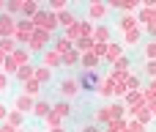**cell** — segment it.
<instances>
[{"label": "cell", "mask_w": 156, "mask_h": 132, "mask_svg": "<svg viewBox=\"0 0 156 132\" xmlns=\"http://www.w3.org/2000/svg\"><path fill=\"white\" fill-rule=\"evenodd\" d=\"M44 41H47V33L44 30H36L33 39H30V52H41L44 50Z\"/></svg>", "instance_id": "cell-1"}, {"label": "cell", "mask_w": 156, "mask_h": 132, "mask_svg": "<svg viewBox=\"0 0 156 132\" xmlns=\"http://www.w3.org/2000/svg\"><path fill=\"white\" fill-rule=\"evenodd\" d=\"M33 22H36V25H41L44 30H52V28H55V17H52V14H36V19H33Z\"/></svg>", "instance_id": "cell-2"}, {"label": "cell", "mask_w": 156, "mask_h": 132, "mask_svg": "<svg viewBox=\"0 0 156 132\" xmlns=\"http://www.w3.org/2000/svg\"><path fill=\"white\" fill-rule=\"evenodd\" d=\"M80 85H82L85 91H90V88L96 85V74H93V72H88V74H82V77H80Z\"/></svg>", "instance_id": "cell-3"}, {"label": "cell", "mask_w": 156, "mask_h": 132, "mask_svg": "<svg viewBox=\"0 0 156 132\" xmlns=\"http://www.w3.org/2000/svg\"><path fill=\"white\" fill-rule=\"evenodd\" d=\"M33 116H38V119L49 116V105H47V102H36V105H33Z\"/></svg>", "instance_id": "cell-4"}, {"label": "cell", "mask_w": 156, "mask_h": 132, "mask_svg": "<svg viewBox=\"0 0 156 132\" xmlns=\"http://www.w3.org/2000/svg\"><path fill=\"white\" fill-rule=\"evenodd\" d=\"M16 77H19V80H30V77H36V69L27 63V66H22V69L16 72Z\"/></svg>", "instance_id": "cell-5"}, {"label": "cell", "mask_w": 156, "mask_h": 132, "mask_svg": "<svg viewBox=\"0 0 156 132\" xmlns=\"http://www.w3.org/2000/svg\"><path fill=\"white\" fill-rule=\"evenodd\" d=\"M77 85H80L77 80H66V83L60 85V91H63L66 96H71V94H77Z\"/></svg>", "instance_id": "cell-6"}, {"label": "cell", "mask_w": 156, "mask_h": 132, "mask_svg": "<svg viewBox=\"0 0 156 132\" xmlns=\"http://www.w3.org/2000/svg\"><path fill=\"white\" fill-rule=\"evenodd\" d=\"M25 94H27V96H33V94H38V80H36V77H33V80H30V83L25 85Z\"/></svg>", "instance_id": "cell-7"}, {"label": "cell", "mask_w": 156, "mask_h": 132, "mask_svg": "<svg viewBox=\"0 0 156 132\" xmlns=\"http://www.w3.org/2000/svg\"><path fill=\"white\" fill-rule=\"evenodd\" d=\"M55 113H58V116L63 119V116H69V113H71V107H69L66 102H60V105H55Z\"/></svg>", "instance_id": "cell-8"}, {"label": "cell", "mask_w": 156, "mask_h": 132, "mask_svg": "<svg viewBox=\"0 0 156 132\" xmlns=\"http://www.w3.org/2000/svg\"><path fill=\"white\" fill-rule=\"evenodd\" d=\"M22 124V113H8V127H19Z\"/></svg>", "instance_id": "cell-9"}, {"label": "cell", "mask_w": 156, "mask_h": 132, "mask_svg": "<svg viewBox=\"0 0 156 132\" xmlns=\"http://www.w3.org/2000/svg\"><path fill=\"white\" fill-rule=\"evenodd\" d=\"M0 33H11V17H0Z\"/></svg>", "instance_id": "cell-10"}, {"label": "cell", "mask_w": 156, "mask_h": 132, "mask_svg": "<svg viewBox=\"0 0 156 132\" xmlns=\"http://www.w3.org/2000/svg\"><path fill=\"white\" fill-rule=\"evenodd\" d=\"M36 80L38 83H47L49 80V69H36Z\"/></svg>", "instance_id": "cell-11"}, {"label": "cell", "mask_w": 156, "mask_h": 132, "mask_svg": "<svg viewBox=\"0 0 156 132\" xmlns=\"http://www.w3.org/2000/svg\"><path fill=\"white\" fill-rule=\"evenodd\" d=\"M11 47H14L11 39H3V41H0V50H3V52H11Z\"/></svg>", "instance_id": "cell-12"}, {"label": "cell", "mask_w": 156, "mask_h": 132, "mask_svg": "<svg viewBox=\"0 0 156 132\" xmlns=\"http://www.w3.org/2000/svg\"><path fill=\"white\" fill-rule=\"evenodd\" d=\"M22 6H25V3H19V0H14V3H8L5 8H8V11H22Z\"/></svg>", "instance_id": "cell-13"}, {"label": "cell", "mask_w": 156, "mask_h": 132, "mask_svg": "<svg viewBox=\"0 0 156 132\" xmlns=\"http://www.w3.org/2000/svg\"><path fill=\"white\" fill-rule=\"evenodd\" d=\"M22 11H25V14H33V11H36V3H25Z\"/></svg>", "instance_id": "cell-14"}, {"label": "cell", "mask_w": 156, "mask_h": 132, "mask_svg": "<svg viewBox=\"0 0 156 132\" xmlns=\"http://www.w3.org/2000/svg\"><path fill=\"white\" fill-rule=\"evenodd\" d=\"M71 22H74L71 14H63V17H60V25H71Z\"/></svg>", "instance_id": "cell-15"}, {"label": "cell", "mask_w": 156, "mask_h": 132, "mask_svg": "<svg viewBox=\"0 0 156 132\" xmlns=\"http://www.w3.org/2000/svg\"><path fill=\"white\" fill-rule=\"evenodd\" d=\"M55 47H58V52H63V50L69 47V41H66V39H58V44H55Z\"/></svg>", "instance_id": "cell-16"}, {"label": "cell", "mask_w": 156, "mask_h": 132, "mask_svg": "<svg viewBox=\"0 0 156 132\" xmlns=\"http://www.w3.org/2000/svg\"><path fill=\"white\" fill-rule=\"evenodd\" d=\"M55 63H58V55L49 52V55H47V66H55Z\"/></svg>", "instance_id": "cell-17"}, {"label": "cell", "mask_w": 156, "mask_h": 132, "mask_svg": "<svg viewBox=\"0 0 156 132\" xmlns=\"http://www.w3.org/2000/svg\"><path fill=\"white\" fill-rule=\"evenodd\" d=\"M0 91H8V77L0 74Z\"/></svg>", "instance_id": "cell-18"}, {"label": "cell", "mask_w": 156, "mask_h": 132, "mask_svg": "<svg viewBox=\"0 0 156 132\" xmlns=\"http://www.w3.org/2000/svg\"><path fill=\"white\" fill-rule=\"evenodd\" d=\"M19 107H30V96H19Z\"/></svg>", "instance_id": "cell-19"}, {"label": "cell", "mask_w": 156, "mask_h": 132, "mask_svg": "<svg viewBox=\"0 0 156 132\" xmlns=\"http://www.w3.org/2000/svg\"><path fill=\"white\" fill-rule=\"evenodd\" d=\"M0 119H5V107L3 105H0Z\"/></svg>", "instance_id": "cell-20"}]
</instances>
